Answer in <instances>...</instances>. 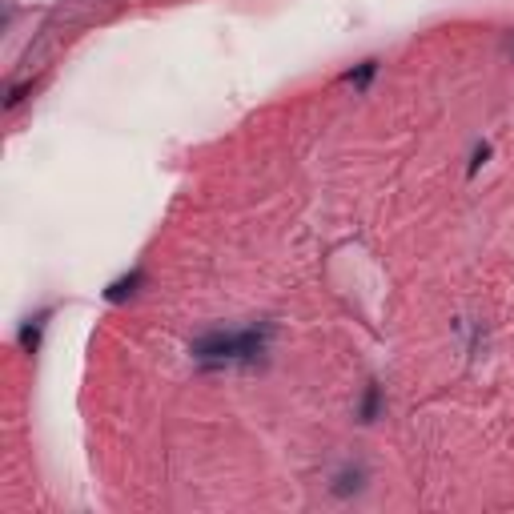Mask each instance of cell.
Instances as JSON below:
<instances>
[{
  "label": "cell",
  "mask_w": 514,
  "mask_h": 514,
  "mask_svg": "<svg viewBox=\"0 0 514 514\" xmlns=\"http://www.w3.org/2000/svg\"><path fill=\"white\" fill-rule=\"evenodd\" d=\"M262 350H266V330H213V334L193 342V358H201L209 366L249 362Z\"/></svg>",
  "instance_id": "cell-1"
},
{
  "label": "cell",
  "mask_w": 514,
  "mask_h": 514,
  "mask_svg": "<svg viewBox=\"0 0 514 514\" xmlns=\"http://www.w3.org/2000/svg\"><path fill=\"white\" fill-rule=\"evenodd\" d=\"M133 286H141V274H129V278H121V282H113L105 298H109V302H125V298L133 294Z\"/></svg>",
  "instance_id": "cell-2"
},
{
  "label": "cell",
  "mask_w": 514,
  "mask_h": 514,
  "mask_svg": "<svg viewBox=\"0 0 514 514\" xmlns=\"http://www.w3.org/2000/svg\"><path fill=\"white\" fill-rule=\"evenodd\" d=\"M374 410H378V390H370V398H366V418H374Z\"/></svg>",
  "instance_id": "cell-3"
}]
</instances>
